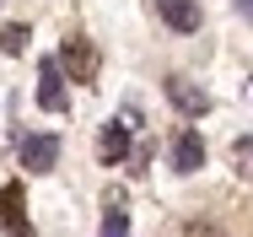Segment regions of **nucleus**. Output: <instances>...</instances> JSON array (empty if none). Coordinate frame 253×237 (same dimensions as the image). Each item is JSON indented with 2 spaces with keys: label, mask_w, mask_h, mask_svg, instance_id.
Returning a JSON list of instances; mask_svg holds the SVG:
<instances>
[{
  "label": "nucleus",
  "mask_w": 253,
  "mask_h": 237,
  "mask_svg": "<svg viewBox=\"0 0 253 237\" xmlns=\"http://www.w3.org/2000/svg\"><path fill=\"white\" fill-rule=\"evenodd\" d=\"M162 87H167V102H172L183 119H200V113H210V92H205V87H194L189 76H167Z\"/></svg>",
  "instance_id": "obj_1"
},
{
  "label": "nucleus",
  "mask_w": 253,
  "mask_h": 237,
  "mask_svg": "<svg viewBox=\"0 0 253 237\" xmlns=\"http://www.w3.org/2000/svg\"><path fill=\"white\" fill-rule=\"evenodd\" d=\"M65 65L59 59H38V108H49V113H65Z\"/></svg>",
  "instance_id": "obj_2"
},
{
  "label": "nucleus",
  "mask_w": 253,
  "mask_h": 237,
  "mask_svg": "<svg viewBox=\"0 0 253 237\" xmlns=\"http://www.w3.org/2000/svg\"><path fill=\"white\" fill-rule=\"evenodd\" d=\"M59 65H65V70H70V81H81V87H86V81H97V48L86 44V38H65V54H59Z\"/></svg>",
  "instance_id": "obj_3"
},
{
  "label": "nucleus",
  "mask_w": 253,
  "mask_h": 237,
  "mask_svg": "<svg viewBox=\"0 0 253 237\" xmlns=\"http://www.w3.org/2000/svg\"><path fill=\"white\" fill-rule=\"evenodd\" d=\"M0 221L11 237H33V221H27V194L22 184H0Z\"/></svg>",
  "instance_id": "obj_4"
},
{
  "label": "nucleus",
  "mask_w": 253,
  "mask_h": 237,
  "mask_svg": "<svg viewBox=\"0 0 253 237\" xmlns=\"http://www.w3.org/2000/svg\"><path fill=\"white\" fill-rule=\"evenodd\" d=\"M156 16H162L172 33H200V22H205L200 0H156Z\"/></svg>",
  "instance_id": "obj_5"
},
{
  "label": "nucleus",
  "mask_w": 253,
  "mask_h": 237,
  "mask_svg": "<svg viewBox=\"0 0 253 237\" xmlns=\"http://www.w3.org/2000/svg\"><path fill=\"white\" fill-rule=\"evenodd\" d=\"M59 162V141L54 135H22V167L27 173H49Z\"/></svg>",
  "instance_id": "obj_6"
},
{
  "label": "nucleus",
  "mask_w": 253,
  "mask_h": 237,
  "mask_svg": "<svg viewBox=\"0 0 253 237\" xmlns=\"http://www.w3.org/2000/svg\"><path fill=\"white\" fill-rule=\"evenodd\" d=\"M172 167H178V173H200V167H205V141H200V130H183V135L172 141Z\"/></svg>",
  "instance_id": "obj_7"
},
{
  "label": "nucleus",
  "mask_w": 253,
  "mask_h": 237,
  "mask_svg": "<svg viewBox=\"0 0 253 237\" xmlns=\"http://www.w3.org/2000/svg\"><path fill=\"white\" fill-rule=\"evenodd\" d=\"M129 151H135V145H129V130H124V124H108V130L97 135V156L108 162V167L129 162Z\"/></svg>",
  "instance_id": "obj_8"
},
{
  "label": "nucleus",
  "mask_w": 253,
  "mask_h": 237,
  "mask_svg": "<svg viewBox=\"0 0 253 237\" xmlns=\"http://www.w3.org/2000/svg\"><path fill=\"white\" fill-rule=\"evenodd\" d=\"M232 173H237L243 184H253V135L232 141Z\"/></svg>",
  "instance_id": "obj_9"
},
{
  "label": "nucleus",
  "mask_w": 253,
  "mask_h": 237,
  "mask_svg": "<svg viewBox=\"0 0 253 237\" xmlns=\"http://www.w3.org/2000/svg\"><path fill=\"white\" fill-rule=\"evenodd\" d=\"M27 38H33V33H27L22 22H11V27H0V48H5V54H27Z\"/></svg>",
  "instance_id": "obj_10"
},
{
  "label": "nucleus",
  "mask_w": 253,
  "mask_h": 237,
  "mask_svg": "<svg viewBox=\"0 0 253 237\" xmlns=\"http://www.w3.org/2000/svg\"><path fill=\"white\" fill-rule=\"evenodd\" d=\"M102 237H129V221H124V210H108V216H102Z\"/></svg>",
  "instance_id": "obj_11"
},
{
  "label": "nucleus",
  "mask_w": 253,
  "mask_h": 237,
  "mask_svg": "<svg viewBox=\"0 0 253 237\" xmlns=\"http://www.w3.org/2000/svg\"><path fill=\"white\" fill-rule=\"evenodd\" d=\"M183 237H221V227H210V221H189V232Z\"/></svg>",
  "instance_id": "obj_12"
},
{
  "label": "nucleus",
  "mask_w": 253,
  "mask_h": 237,
  "mask_svg": "<svg viewBox=\"0 0 253 237\" xmlns=\"http://www.w3.org/2000/svg\"><path fill=\"white\" fill-rule=\"evenodd\" d=\"M237 5H243V11H253V0H237Z\"/></svg>",
  "instance_id": "obj_13"
}]
</instances>
